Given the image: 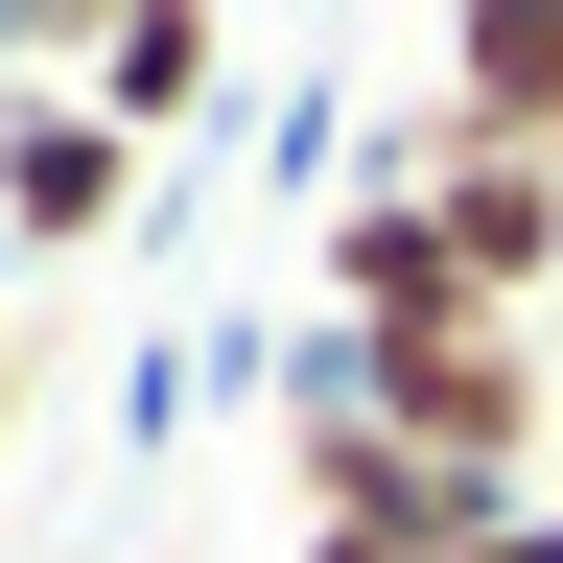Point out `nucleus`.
Wrapping results in <instances>:
<instances>
[{"mask_svg": "<svg viewBox=\"0 0 563 563\" xmlns=\"http://www.w3.org/2000/svg\"><path fill=\"white\" fill-rule=\"evenodd\" d=\"M329 399L376 422V446H422L446 493H493V517H517V493H540V446H563L540 306H422V329H329Z\"/></svg>", "mask_w": 563, "mask_h": 563, "instance_id": "f257e3e1", "label": "nucleus"}, {"mask_svg": "<svg viewBox=\"0 0 563 563\" xmlns=\"http://www.w3.org/2000/svg\"><path fill=\"white\" fill-rule=\"evenodd\" d=\"M470 563H563V493H517V517H493V540H470Z\"/></svg>", "mask_w": 563, "mask_h": 563, "instance_id": "0eeeda50", "label": "nucleus"}, {"mask_svg": "<svg viewBox=\"0 0 563 563\" xmlns=\"http://www.w3.org/2000/svg\"><path fill=\"white\" fill-rule=\"evenodd\" d=\"M399 188L446 211L470 306H540V282H563V165H470V141H399Z\"/></svg>", "mask_w": 563, "mask_h": 563, "instance_id": "20e7f679", "label": "nucleus"}, {"mask_svg": "<svg viewBox=\"0 0 563 563\" xmlns=\"http://www.w3.org/2000/svg\"><path fill=\"white\" fill-rule=\"evenodd\" d=\"M282 563H446V540H282Z\"/></svg>", "mask_w": 563, "mask_h": 563, "instance_id": "6e6552de", "label": "nucleus"}, {"mask_svg": "<svg viewBox=\"0 0 563 563\" xmlns=\"http://www.w3.org/2000/svg\"><path fill=\"white\" fill-rule=\"evenodd\" d=\"M422 306H470V258H446V211L376 165V188L329 211V329H422Z\"/></svg>", "mask_w": 563, "mask_h": 563, "instance_id": "423d86ee", "label": "nucleus"}, {"mask_svg": "<svg viewBox=\"0 0 563 563\" xmlns=\"http://www.w3.org/2000/svg\"><path fill=\"white\" fill-rule=\"evenodd\" d=\"M399 141L563 165V0H470V24H422V118H399Z\"/></svg>", "mask_w": 563, "mask_h": 563, "instance_id": "7ed1b4c3", "label": "nucleus"}, {"mask_svg": "<svg viewBox=\"0 0 563 563\" xmlns=\"http://www.w3.org/2000/svg\"><path fill=\"white\" fill-rule=\"evenodd\" d=\"M118 211H141V141L70 70H0V258H95Z\"/></svg>", "mask_w": 563, "mask_h": 563, "instance_id": "f03ea898", "label": "nucleus"}, {"mask_svg": "<svg viewBox=\"0 0 563 563\" xmlns=\"http://www.w3.org/2000/svg\"><path fill=\"white\" fill-rule=\"evenodd\" d=\"M70 95H95L118 141H165V118L235 95V24H211V0H118V24H70Z\"/></svg>", "mask_w": 563, "mask_h": 563, "instance_id": "39448f33", "label": "nucleus"}, {"mask_svg": "<svg viewBox=\"0 0 563 563\" xmlns=\"http://www.w3.org/2000/svg\"><path fill=\"white\" fill-rule=\"evenodd\" d=\"M0 422H24V329H0Z\"/></svg>", "mask_w": 563, "mask_h": 563, "instance_id": "1a4fd4ad", "label": "nucleus"}]
</instances>
